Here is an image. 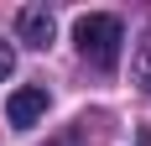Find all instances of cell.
Segmentation results:
<instances>
[{"label": "cell", "mask_w": 151, "mask_h": 146, "mask_svg": "<svg viewBox=\"0 0 151 146\" xmlns=\"http://www.w3.org/2000/svg\"><path fill=\"white\" fill-rule=\"evenodd\" d=\"M73 42H78V52L94 63V68H115L120 63V42H125V31H120V21L115 16H78V26H73Z\"/></svg>", "instance_id": "1"}, {"label": "cell", "mask_w": 151, "mask_h": 146, "mask_svg": "<svg viewBox=\"0 0 151 146\" xmlns=\"http://www.w3.org/2000/svg\"><path fill=\"white\" fill-rule=\"evenodd\" d=\"M136 146H151V131H141V136H136Z\"/></svg>", "instance_id": "7"}, {"label": "cell", "mask_w": 151, "mask_h": 146, "mask_svg": "<svg viewBox=\"0 0 151 146\" xmlns=\"http://www.w3.org/2000/svg\"><path fill=\"white\" fill-rule=\"evenodd\" d=\"M16 68V52H11V42H0V78Z\"/></svg>", "instance_id": "5"}, {"label": "cell", "mask_w": 151, "mask_h": 146, "mask_svg": "<svg viewBox=\"0 0 151 146\" xmlns=\"http://www.w3.org/2000/svg\"><path fill=\"white\" fill-rule=\"evenodd\" d=\"M16 31H21V42H26V47H47V42H52V11L26 5V11L16 16Z\"/></svg>", "instance_id": "3"}, {"label": "cell", "mask_w": 151, "mask_h": 146, "mask_svg": "<svg viewBox=\"0 0 151 146\" xmlns=\"http://www.w3.org/2000/svg\"><path fill=\"white\" fill-rule=\"evenodd\" d=\"M52 146H83V141H78V136H63V141H52Z\"/></svg>", "instance_id": "6"}, {"label": "cell", "mask_w": 151, "mask_h": 146, "mask_svg": "<svg viewBox=\"0 0 151 146\" xmlns=\"http://www.w3.org/2000/svg\"><path fill=\"white\" fill-rule=\"evenodd\" d=\"M5 115H11V125H16V131L37 125V120L47 115V89H42V84H26V89H16L11 99H5Z\"/></svg>", "instance_id": "2"}, {"label": "cell", "mask_w": 151, "mask_h": 146, "mask_svg": "<svg viewBox=\"0 0 151 146\" xmlns=\"http://www.w3.org/2000/svg\"><path fill=\"white\" fill-rule=\"evenodd\" d=\"M130 78H136V84L151 94V31L136 42V58H130Z\"/></svg>", "instance_id": "4"}]
</instances>
